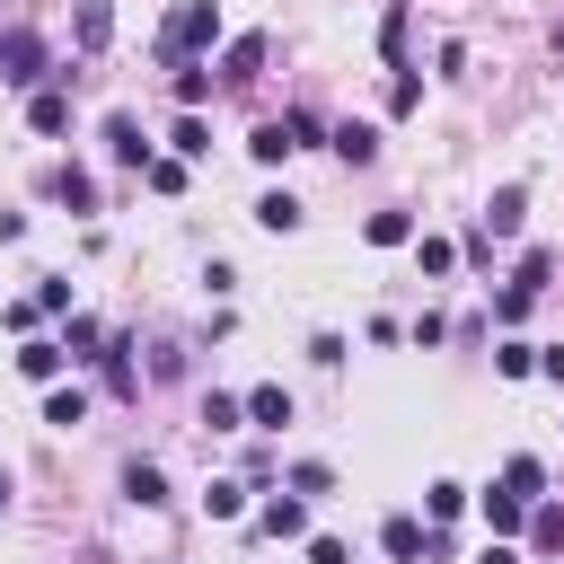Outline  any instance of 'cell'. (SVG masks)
<instances>
[{
  "label": "cell",
  "mask_w": 564,
  "mask_h": 564,
  "mask_svg": "<svg viewBox=\"0 0 564 564\" xmlns=\"http://www.w3.org/2000/svg\"><path fill=\"white\" fill-rule=\"evenodd\" d=\"M212 44H220V9H212V0H185V9L167 18V35H159L167 62H194V53H212Z\"/></svg>",
  "instance_id": "cell-1"
},
{
  "label": "cell",
  "mask_w": 564,
  "mask_h": 564,
  "mask_svg": "<svg viewBox=\"0 0 564 564\" xmlns=\"http://www.w3.org/2000/svg\"><path fill=\"white\" fill-rule=\"evenodd\" d=\"M44 79V35L35 26H9L0 35V88H35Z\"/></svg>",
  "instance_id": "cell-2"
},
{
  "label": "cell",
  "mask_w": 564,
  "mask_h": 564,
  "mask_svg": "<svg viewBox=\"0 0 564 564\" xmlns=\"http://www.w3.org/2000/svg\"><path fill=\"white\" fill-rule=\"evenodd\" d=\"M70 35H79V53H106L115 44V0H70Z\"/></svg>",
  "instance_id": "cell-3"
},
{
  "label": "cell",
  "mask_w": 564,
  "mask_h": 564,
  "mask_svg": "<svg viewBox=\"0 0 564 564\" xmlns=\"http://www.w3.org/2000/svg\"><path fill=\"white\" fill-rule=\"evenodd\" d=\"M256 529H264V538H300V529H308V502H300V494H273V502L256 511Z\"/></svg>",
  "instance_id": "cell-4"
},
{
  "label": "cell",
  "mask_w": 564,
  "mask_h": 564,
  "mask_svg": "<svg viewBox=\"0 0 564 564\" xmlns=\"http://www.w3.org/2000/svg\"><path fill=\"white\" fill-rule=\"evenodd\" d=\"M106 150H115L123 167H150V141H141V123H132V115H106Z\"/></svg>",
  "instance_id": "cell-5"
},
{
  "label": "cell",
  "mask_w": 564,
  "mask_h": 564,
  "mask_svg": "<svg viewBox=\"0 0 564 564\" xmlns=\"http://www.w3.org/2000/svg\"><path fill=\"white\" fill-rule=\"evenodd\" d=\"M423 538H432V529H423V520H405V511H397V520L379 529V546H388L397 564H423Z\"/></svg>",
  "instance_id": "cell-6"
},
{
  "label": "cell",
  "mask_w": 564,
  "mask_h": 564,
  "mask_svg": "<svg viewBox=\"0 0 564 564\" xmlns=\"http://www.w3.org/2000/svg\"><path fill=\"white\" fill-rule=\"evenodd\" d=\"M26 123H35V132H70V97H62V88H35V97H26Z\"/></svg>",
  "instance_id": "cell-7"
},
{
  "label": "cell",
  "mask_w": 564,
  "mask_h": 564,
  "mask_svg": "<svg viewBox=\"0 0 564 564\" xmlns=\"http://www.w3.org/2000/svg\"><path fill=\"white\" fill-rule=\"evenodd\" d=\"M123 494H132L141 511H159V502H167V476H159L150 458H132V467H123Z\"/></svg>",
  "instance_id": "cell-8"
},
{
  "label": "cell",
  "mask_w": 564,
  "mask_h": 564,
  "mask_svg": "<svg viewBox=\"0 0 564 564\" xmlns=\"http://www.w3.org/2000/svg\"><path fill=\"white\" fill-rule=\"evenodd\" d=\"M529 546L538 555H564V502H538L529 511Z\"/></svg>",
  "instance_id": "cell-9"
},
{
  "label": "cell",
  "mask_w": 564,
  "mask_h": 564,
  "mask_svg": "<svg viewBox=\"0 0 564 564\" xmlns=\"http://www.w3.org/2000/svg\"><path fill=\"white\" fill-rule=\"evenodd\" d=\"M335 159H344V167H370V159H379V132H370V123H344V132H335Z\"/></svg>",
  "instance_id": "cell-10"
},
{
  "label": "cell",
  "mask_w": 564,
  "mask_h": 564,
  "mask_svg": "<svg viewBox=\"0 0 564 564\" xmlns=\"http://www.w3.org/2000/svg\"><path fill=\"white\" fill-rule=\"evenodd\" d=\"M247 423H291V388H247Z\"/></svg>",
  "instance_id": "cell-11"
},
{
  "label": "cell",
  "mask_w": 564,
  "mask_h": 564,
  "mask_svg": "<svg viewBox=\"0 0 564 564\" xmlns=\"http://www.w3.org/2000/svg\"><path fill=\"white\" fill-rule=\"evenodd\" d=\"M520 520H529V502H520V494H502V485H494V494H485V529H494V538H511V529H520Z\"/></svg>",
  "instance_id": "cell-12"
},
{
  "label": "cell",
  "mask_w": 564,
  "mask_h": 564,
  "mask_svg": "<svg viewBox=\"0 0 564 564\" xmlns=\"http://www.w3.org/2000/svg\"><path fill=\"white\" fill-rule=\"evenodd\" d=\"M62 361H70L62 344H26V352H18V370H26V379H44V388L62 379Z\"/></svg>",
  "instance_id": "cell-13"
},
{
  "label": "cell",
  "mask_w": 564,
  "mask_h": 564,
  "mask_svg": "<svg viewBox=\"0 0 564 564\" xmlns=\"http://www.w3.org/2000/svg\"><path fill=\"white\" fill-rule=\"evenodd\" d=\"M502 494L538 502V494H546V467H538V458H511V467H502Z\"/></svg>",
  "instance_id": "cell-14"
},
{
  "label": "cell",
  "mask_w": 564,
  "mask_h": 564,
  "mask_svg": "<svg viewBox=\"0 0 564 564\" xmlns=\"http://www.w3.org/2000/svg\"><path fill=\"white\" fill-rule=\"evenodd\" d=\"M256 70H264V35H238V44H229V70H220V79H256Z\"/></svg>",
  "instance_id": "cell-15"
},
{
  "label": "cell",
  "mask_w": 564,
  "mask_h": 564,
  "mask_svg": "<svg viewBox=\"0 0 564 564\" xmlns=\"http://www.w3.org/2000/svg\"><path fill=\"white\" fill-rule=\"evenodd\" d=\"M256 229H273V238L300 229V203H291V194H264V203H256Z\"/></svg>",
  "instance_id": "cell-16"
},
{
  "label": "cell",
  "mask_w": 564,
  "mask_h": 564,
  "mask_svg": "<svg viewBox=\"0 0 564 564\" xmlns=\"http://www.w3.org/2000/svg\"><path fill=\"white\" fill-rule=\"evenodd\" d=\"M520 212H529V194H520V185H502V194H494V203H485V220H494V229H502V238H511V229H520Z\"/></svg>",
  "instance_id": "cell-17"
},
{
  "label": "cell",
  "mask_w": 564,
  "mask_h": 564,
  "mask_svg": "<svg viewBox=\"0 0 564 564\" xmlns=\"http://www.w3.org/2000/svg\"><path fill=\"white\" fill-rule=\"evenodd\" d=\"M414 238V212H370V247H405Z\"/></svg>",
  "instance_id": "cell-18"
},
{
  "label": "cell",
  "mask_w": 564,
  "mask_h": 564,
  "mask_svg": "<svg viewBox=\"0 0 564 564\" xmlns=\"http://www.w3.org/2000/svg\"><path fill=\"white\" fill-rule=\"evenodd\" d=\"M44 423H62V432L88 423V397H79V388H53V397H44Z\"/></svg>",
  "instance_id": "cell-19"
},
{
  "label": "cell",
  "mask_w": 564,
  "mask_h": 564,
  "mask_svg": "<svg viewBox=\"0 0 564 564\" xmlns=\"http://www.w3.org/2000/svg\"><path fill=\"white\" fill-rule=\"evenodd\" d=\"M423 511H432V529H441V520H458V511H467V485H449V476H441V485L423 494Z\"/></svg>",
  "instance_id": "cell-20"
},
{
  "label": "cell",
  "mask_w": 564,
  "mask_h": 564,
  "mask_svg": "<svg viewBox=\"0 0 564 564\" xmlns=\"http://www.w3.org/2000/svg\"><path fill=\"white\" fill-rule=\"evenodd\" d=\"M247 150H256L264 167H282V159H291V132H282V123H256V141H247Z\"/></svg>",
  "instance_id": "cell-21"
},
{
  "label": "cell",
  "mask_w": 564,
  "mask_h": 564,
  "mask_svg": "<svg viewBox=\"0 0 564 564\" xmlns=\"http://www.w3.org/2000/svg\"><path fill=\"white\" fill-rule=\"evenodd\" d=\"M53 194H62V203H70V212H97V185H88V176H79V167H62V176H53Z\"/></svg>",
  "instance_id": "cell-22"
},
{
  "label": "cell",
  "mask_w": 564,
  "mask_h": 564,
  "mask_svg": "<svg viewBox=\"0 0 564 564\" xmlns=\"http://www.w3.org/2000/svg\"><path fill=\"white\" fill-rule=\"evenodd\" d=\"M167 141H176V159H203V150H212V132H203V115H185V123H176Z\"/></svg>",
  "instance_id": "cell-23"
},
{
  "label": "cell",
  "mask_w": 564,
  "mask_h": 564,
  "mask_svg": "<svg viewBox=\"0 0 564 564\" xmlns=\"http://www.w3.org/2000/svg\"><path fill=\"white\" fill-rule=\"evenodd\" d=\"M176 97H185V106H203V97H212V70H194V62H176Z\"/></svg>",
  "instance_id": "cell-24"
},
{
  "label": "cell",
  "mask_w": 564,
  "mask_h": 564,
  "mask_svg": "<svg viewBox=\"0 0 564 564\" xmlns=\"http://www.w3.org/2000/svg\"><path fill=\"white\" fill-rule=\"evenodd\" d=\"M388 106H397V115H414V106H423V79H414V70H397V79H388Z\"/></svg>",
  "instance_id": "cell-25"
},
{
  "label": "cell",
  "mask_w": 564,
  "mask_h": 564,
  "mask_svg": "<svg viewBox=\"0 0 564 564\" xmlns=\"http://www.w3.org/2000/svg\"><path fill=\"white\" fill-rule=\"evenodd\" d=\"M494 361H502V379H529V370H538V344H502Z\"/></svg>",
  "instance_id": "cell-26"
},
{
  "label": "cell",
  "mask_w": 564,
  "mask_h": 564,
  "mask_svg": "<svg viewBox=\"0 0 564 564\" xmlns=\"http://www.w3.org/2000/svg\"><path fill=\"white\" fill-rule=\"evenodd\" d=\"M203 502H212V520H238V511H247V485H212Z\"/></svg>",
  "instance_id": "cell-27"
},
{
  "label": "cell",
  "mask_w": 564,
  "mask_h": 564,
  "mask_svg": "<svg viewBox=\"0 0 564 564\" xmlns=\"http://www.w3.org/2000/svg\"><path fill=\"white\" fill-rule=\"evenodd\" d=\"M141 176H150V185H159V194H176V185H185V159H150V167H141Z\"/></svg>",
  "instance_id": "cell-28"
},
{
  "label": "cell",
  "mask_w": 564,
  "mask_h": 564,
  "mask_svg": "<svg viewBox=\"0 0 564 564\" xmlns=\"http://www.w3.org/2000/svg\"><path fill=\"white\" fill-rule=\"evenodd\" d=\"M414 256H423V273H449V264H458V247H449V238H423Z\"/></svg>",
  "instance_id": "cell-29"
},
{
  "label": "cell",
  "mask_w": 564,
  "mask_h": 564,
  "mask_svg": "<svg viewBox=\"0 0 564 564\" xmlns=\"http://www.w3.org/2000/svg\"><path fill=\"white\" fill-rule=\"evenodd\" d=\"M238 414H247L238 397H212V405H203V423H212V432H238Z\"/></svg>",
  "instance_id": "cell-30"
},
{
  "label": "cell",
  "mask_w": 564,
  "mask_h": 564,
  "mask_svg": "<svg viewBox=\"0 0 564 564\" xmlns=\"http://www.w3.org/2000/svg\"><path fill=\"white\" fill-rule=\"evenodd\" d=\"M308 564H352V546L344 538H308Z\"/></svg>",
  "instance_id": "cell-31"
},
{
  "label": "cell",
  "mask_w": 564,
  "mask_h": 564,
  "mask_svg": "<svg viewBox=\"0 0 564 564\" xmlns=\"http://www.w3.org/2000/svg\"><path fill=\"white\" fill-rule=\"evenodd\" d=\"M538 379H555V388H564V344H546V352H538Z\"/></svg>",
  "instance_id": "cell-32"
},
{
  "label": "cell",
  "mask_w": 564,
  "mask_h": 564,
  "mask_svg": "<svg viewBox=\"0 0 564 564\" xmlns=\"http://www.w3.org/2000/svg\"><path fill=\"white\" fill-rule=\"evenodd\" d=\"M485 564H520V546H502V538H494V546H485Z\"/></svg>",
  "instance_id": "cell-33"
},
{
  "label": "cell",
  "mask_w": 564,
  "mask_h": 564,
  "mask_svg": "<svg viewBox=\"0 0 564 564\" xmlns=\"http://www.w3.org/2000/svg\"><path fill=\"white\" fill-rule=\"evenodd\" d=\"M0 511H9V476H0Z\"/></svg>",
  "instance_id": "cell-34"
}]
</instances>
